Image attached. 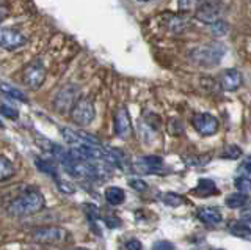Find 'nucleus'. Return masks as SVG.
I'll use <instances>...</instances> for the list:
<instances>
[{"label": "nucleus", "instance_id": "nucleus-1", "mask_svg": "<svg viewBox=\"0 0 251 250\" xmlns=\"http://www.w3.org/2000/svg\"><path fill=\"white\" fill-rule=\"evenodd\" d=\"M46 205V200L43 197V194L39 191L30 189L22 192L19 197H16L10 205H8V213L11 216H31L35 213H39Z\"/></svg>", "mask_w": 251, "mask_h": 250}, {"label": "nucleus", "instance_id": "nucleus-2", "mask_svg": "<svg viewBox=\"0 0 251 250\" xmlns=\"http://www.w3.org/2000/svg\"><path fill=\"white\" fill-rule=\"evenodd\" d=\"M225 46L220 43H212L206 46H200L190 52V60L193 63L200 65V66H215L222 61L225 56Z\"/></svg>", "mask_w": 251, "mask_h": 250}, {"label": "nucleus", "instance_id": "nucleus-3", "mask_svg": "<svg viewBox=\"0 0 251 250\" xmlns=\"http://www.w3.org/2000/svg\"><path fill=\"white\" fill-rule=\"evenodd\" d=\"M71 118L77 126H88L96 116V109H94L93 101L88 98L77 99L74 106L71 107Z\"/></svg>", "mask_w": 251, "mask_h": 250}, {"label": "nucleus", "instance_id": "nucleus-4", "mask_svg": "<svg viewBox=\"0 0 251 250\" xmlns=\"http://www.w3.org/2000/svg\"><path fill=\"white\" fill-rule=\"evenodd\" d=\"M46 68L39 60H35L28 63L24 69V74H22V81L24 85L30 90H38L43 87V83L46 81Z\"/></svg>", "mask_w": 251, "mask_h": 250}, {"label": "nucleus", "instance_id": "nucleus-5", "mask_svg": "<svg viewBox=\"0 0 251 250\" xmlns=\"http://www.w3.org/2000/svg\"><path fill=\"white\" fill-rule=\"evenodd\" d=\"M77 95H78V87H75V85L69 83L66 87H63L53 99L55 109H57L60 113L69 112L71 107H73L77 101Z\"/></svg>", "mask_w": 251, "mask_h": 250}, {"label": "nucleus", "instance_id": "nucleus-6", "mask_svg": "<svg viewBox=\"0 0 251 250\" xmlns=\"http://www.w3.org/2000/svg\"><path fill=\"white\" fill-rule=\"evenodd\" d=\"M27 38L24 36L19 30L11 27H2L0 26V48L6 51L19 49L22 46H25Z\"/></svg>", "mask_w": 251, "mask_h": 250}, {"label": "nucleus", "instance_id": "nucleus-7", "mask_svg": "<svg viewBox=\"0 0 251 250\" xmlns=\"http://www.w3.org/2000/svg\"><path fill=\"white\" fill-rule=\"evenodd\" d=\"M192 126L195 128V131L198 132V134H201L204 137H209V136H214L217 132L218 120L210 113H202V112L195 113L192 116Z\"/></svg>", "mask_w": 251, "mask_h": 250}, {"label": "nucleus", "instance_id": "nucleus-8", "mask_svg": "<svg viewBox=\"0 0 251 250\" xmlns=\"http://www.w3.org/2000/svg\"><path fill=\"white\" fill-rule=\"evenodd\" d=\"M31 238L41 244H58V242L65 241L66 231L60 226H44V228H36Z\"/></svg>", "mask_w": 251, "mask_h": 250}, {"label": "nucleus", "instance_id": "nucleus-9", "mask_svg": "<svg viewBox=\"0 0 251 250\" xmlns=\"http://www.w3.org/2000/svg\"><path fill=\"white\" fill-rule=\"evenodd\" d=\"M195 16L198 21L204 22V24H212V22H215L220 19L222 16V5L217 3V2H202L200 3V6L196 8V13Z\"/></svg>", "mask_w": 251, "mask_h": 250}, {"label": "nucleus", "instance_id": "nucleus-10", "mask_svg": "<svg viewBox=\"0 0 251 250\" xmlns=\"http://www.w3.org/2000/svg\"><path fill=\"white\" fill-rule=\"evenodd\" d=\"M61 134L69 145H100V140L85 131H75L71 128L61 129Z\"/></svg>", "mask_w": 251, "mask_h": 250}, {"label": "nucleus", "instance_id": "nucleus-11", "mask_svg": "<svg viewBox=\"0 0 251 250\" xmlns=\"http://www.w3.org/2000/svg\"><path fill=\"white\" fill-rule=\"evenodd\" d=\"M133 170L137 173H162L163 159L159 156H145L133 164Z\"/></svg>", "mask_w": 251, "mask_h": 250}, {"label": "nucleus", "instance_id": "nucleus-12", "mask_svg": "<svg viewBox=\"0 0 251 250\" xmlns=\"http://www.w3.org/2000/svg\"><path fill=\"white\" fill-rule=\"evenodd\" d=\"M115 132L116 136L126 140L132 134V123H130V115L126 107H120L115 115Z\"/></svg>", "mask_w": 251, "mask_h": 250}, {"label": "nucleus", "instance_id": "nucleus-13", "mask_svg": "<svg viewBox=\"0 0 251 250\" xmlns=\"http://www.w3.org/2000/svg\"><path fill=\"white\" fill-rule=\"evenodd\" d=\"M218 85L225 91H235L242 85V74L237 69H225L218 77Z\"/></svg>", "mask_w": 251, "mask_h": 250}, {"label": "nucleus", "instance_id": "nucleus-14", "mask_svg": "<svg viewBox=\"0 0 251 250\" xmlns=\"http://www.w3.org/2000/svg\"><path fill=\"white\" fill-rule=\"evenodd\" d=\"M198 219L204 225L214 226V225H218L220 222H222V213H220L218 208L204 206L198 211Z\"/></svg>", "mask_w": 251, "mask_h": 250}, {"label": "nucleus", "instance_id": "nucleus-15", "mask_svg": "<svg viewBox=\"0 0 251 250\" xmlns=\"http://www.w3.org/2000/svg\"><path fill=\"white\" fill-rule=\"evenodd\" d=\"M193 192L196 195H200V197H210V195L218 194V189H217V184L212 181V179H200V183L195 187Z\"/></svg>", "mask_w": 251, "mask_h": 250}, {"label": "nucleus", "instance_id": "nucleus-16", "mask_svg": "<svg viewBox=\"0 0 251 250\" xmlns=\"http://www.w3.org/2000/svg\"><path fill=\"white\" fill-rule=\"evenodd\" d=\"M105 200L113 206H120L121 203L126 200V194L121 187L118 186H110L105 189Z\"/></svg>", "mask_w": 251, "mask_h": 250}, {"label": "nucleus", "instance_id": "nucleus-17", "mask_svg": "<svg viewBox=\"0 0 251 250\" xmlns=\"http://www.w3.org/2000/svg\"><path fill=\"white\" fill-rule=\"evenodd\" d=\"M229 231L237 236L240 239H245L248 241L251 238V233H250V222H242V221H235L229 223Z\"/></svg>", "mask_w": 251, "mask_h": 250}, {"label": "nucleus", "instance_id": "nucleus-18", "mask_svg": "<svg viewBox=\"0 0 251 250\" xmlns=\"http://www.w3.org/2000/svg\"><path fill=\"white\" fill-rule=\"evenodd\" d=\"M248 205V194L235 192L226 197V206L231 209H242L243 206Z\"/></svg>", "mask_w": 251, "mask_h": 250}, {"label": "nucleus", "instance_id": "nucleus-19", "mask_svg": "<svg viewBox=\"0 0 251 250\" xmlns=\"http://www.w3.org/2000/svg\"><path fill=\"white\" fill-rule=\"evenodd\" d=\"M14 175V166L13 162L5 158V156H0V181H6Z\"/></svg>", "mask_w": 251, "mask_h": 250}, {"label": "nucleus", "instance_id": "nucleus-20", "mask_svg": "<svg viewBox=\"0 0 251 250\" xmlns=\"http://www.w3.org/2000/svg\"><path fill=\"white\" fill-rule=\"evenodd\" d=\"M160 200L165 203L167 206H171V208H177V206H182L185 203V198L182 195L179 194H175V192H167V194H162L160 195Z\"/></svg>", "mask_w": 251, "mask_h": 250}, {"label": "nucleus", "instance_id": "nucleus-21", "mask_svg": "<svg viewBox=\"0 0 251 250\" xmlns=\"http://www.w3.org/2000/svg\"><path fill=\"white\" fill-rule=\"evenodd\" d=\"M0 91H2L3 95L13 98V99L21 101V103H28L27 96L24 95L19 88H14V87H11V85H8V83H0Z\"/></svg>", "mask_w": 251, "mask_h": 250}, {"label": "nucleus", "instance_id": "nucleus-22", "mask_svg": "<svg viewBox=\"0 0 251 250\" xmlns=\"http://www.w3.org/2000/svg\"><path fill=\"white\" fill-rule=\"evenodd\" d=\"M35 164H36V167H38L39 170H41V171H44V173H47V175L53 176L55 179H58L57 167H55V164H53L52 161H46V159H36V161H35Z\"/></svg>", "mask_w": 251, "mask_h": 250}, {"label": "nucleus", "instance_id": "nucleus-23", "mask_svg": "<svg viewBox=\"0 0 251 250\" xmlns=\"http://www.w3.org/2000/svg\"><path fill=\"white\" fill-rule=\"evenodd\" d=\"M209 27H210V32L214 36H223L227 33V30H229V26H227L226 22L222 19L212 22V24H209Z\"/></svg>", "mask_w": 251, "mask_h": 250}, {"label": "nucleus", "instance_id": "nucleus-24", "mask_svg": "<svg viewBox=\"0 0 251 250\" xmlns=\"http://www.w3.org/2000/svg\"><path fill=\"white\" fill-rule=\"evenodd\" d=\"M240 156H242V150H240L237 145H226L223 153H222V158L223 159H231V161L239 159Z\"/></svg>", "mask_w": 251, "mask_h": 250}, {"label": "nucleus", "instance_id": "nucleus-25", "mask_svg": "<svg viewBox=\"0 0 251 250\" xmlns=\"http://www.w3.org/2000/svg\"><path fill=\"white\" fill-rule=\"evenodd\" d=\"M202 0H177V6L180 11H190L198 8Z\"/></svg>", "mask_w": 251, "mask_h": 250}, {"label": "nucleus", "instance_id": "nucleus-26", "mask_svg": "<svg viewBox=\"0 0 251 250\" xmlns=\"http://www.w3.org/2000/svg\"><path fill=\"white\" fill-rule=\"evenodd\" d=\"M235 187L239 189V192H243V194H248L250 189H251V181L248 176H239L235 179Z\"/></svg>", "mask_w": 251, "mask_h": 250}, {"label": "nucleus", "instance_id": "nucleus-27", "mask_svg": "<svg viewBox=\"0 0 251 250\" xmlns=\"http://www.w3.org/2000/svg\"><path fill=\"white\" fill-rule=\"evenodd\" d=\"M0 113H2L3 116H6V118H10V120H18L19 118V112L16 111V109L6 106V104H0Z\"/></svg>", "mask_w": 251, "mask_h": 250}, {"label": "nucleus", "instance_id": "nucleus-28", "mask_svg": "<svg viewBox=\"0 0 251 250\" xmlns=\"http://www.w3.org/2000/svg\"><path fill=\"white\" fill-rule=\"evenodd\" d=\"M175 249H176L175 244L170 242V241H167V239L155 241L154 244H152V247H151V250H175Z\"/></svg>", "mask_w": 251, "mask_h": 250}, {"label": "nucleus", "instance_id": "nucleus-29", "mask_svg": "<svg viewBox=\"0 0 251 250\" xmlns=\"http://www.w3.org/2000/svg\"><path fill=\"white\" fill-rule=\"evenodd\" d=\"M129 186L132 187L133 191H137V192H145L148 189V184L143 181V179H140V178H133L129 181Z\"/></svg>", "mask_w": 251, "mask_h": 250}, {"label": "nucleus", "instance_id": "nucleus-30", "mask_svg": "<svg viewBox=\"0 0 251 250\" xmlns=\"http://www.w3.org/2000/svg\"><path fill=\"white\" fill-rule=\"evenodd\" d=\"M85 209H86V216H88V219L93 222V223H96V221L99 219V209L94 206V205H86L85 206Z\"/></svg>", "mask_w": 251, "mask_h": 250}, {"label": "nucleus", "instance_id": "nucleus-31", "mask_svg": "<svg viewBox=\"0 0 251 250\" xmlns=\"http://www.w3.org/2000/svg\"><path fill=\"white\" fill-rule=\"evenodd\" d=\"M124 250H143V246H141V242H140V241H137V239H130V241L126 242Z\"/></svg>", "mask_w": 251, "mask_h": 250}, {"label": "nucleus", "instance_id": "nucleus-32", "mask_svg": "<svg viewBox=\"0 0 251 250\" xmlns=\"http://www.w3.org/2000/svg\"><path fill=\"white\" fill-rule=\"evenodd\" d=\"M239 171H240V175H242V176H248V178H250V159H247L245 162L242 164L240 168H239Z\"/></svg>", "mask_w": 251, "mask_h": 250}, {"label": "nucleus", "instance_id": "nucleus-33", "mask_svg": "<svg viewBox=\"0 0 251 250\" xmlns=\"http://www.w3.org/2000/svg\"><path fill=\"white\" fill-rule=\"evenodd\" d=\"M105 223L110 226V228H118V225H120V219H113V217H107L105 219Z\"/></svg>", "mask_w": 251, "mask_h": 250}, {"label": "nucleus", "instance_id": "nucleus-34", "mask_svg": "<svg viewBox=\"0 0 251 250\" xmlns=\"http://www.w3.org/2000/svg\"><path fill=\"white\" fill-rule=\"evenodd\" d=\"M8 14H10V10H8V6L5 5H0V24H2V21L8 18Z\"/></svg>", "mask_w": 251, "mask_h": 250}, {"label": "nucleus", "instance_id": "nucleus-35", "mask_svg": "<svg viewBox=\"0 0 251 250\" xmlns=\"http://www.w3.org/2000/svg\"><path fill=\"white\" fill-rule=\"evenodd\" d=\"M138 2H152V0H138Z\"/></svg>", "mask_w": 251, "mask_h": 250}, {"label": "nucleus", "instance_id": "nucleus-36", "mask_svg": "<svg viewBox=\"0 0 251 250\" xmlns=\"http://www.w3.org/2000/svg\"><path fill=\"white\" fill-rule=\"evenodd\" d=\"M0 129H3V123L2 121H0Z\"/></svg>", "mask_w": 251, "mask_h": 250}, {"label": "nucleus", "instance_id": "nucleus-37", "mask_svg": "<svg viewBox=\"0 0 251 250\" xmlns=\"http://www.w3.org/2000/svg\"><path fill=\"white\" fill-rule=\"evenodd\" d=\"M73 250H86V249H73Z\"/></svg>", "mask_w": 251, "mask_h": 250}, {"label": "nucleus", "instance_id": "nucleus-38", "mask_svg": "<svg viewBox=\"0 0 251 250\" xmlns=\"http://www.w3.org/2000/svg\"><path fill=\"white\" fill-rule=\"evenodd\" d=\"M214 250H223V249H214Z\"/></svg>", "mask_w": 251, "mask_h": 250}]
</instances>
